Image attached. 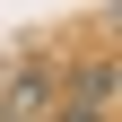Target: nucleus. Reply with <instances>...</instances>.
<instances>
[{
  "label": "nucleus",
  "instance_id": "1",
  "mask_svg": "<svg viewBox=\"0 0 122 122\" xmlns=\"http://www.w3.org/2000/svg\"><path fill=\"white\" fill-rule=\"evenodd\" d=\"M52 122H113V61H87L70 70V87H52Z\"/></svg>",
  "mask_w": 122,
  "mask_h": 122
},
{
  "label": "nucleus",
  "instance_id": "2",
  "mask_svg": "<svg viewBox=\"0 0 122 122\" xmlns=\"http://www.w3.org/2000/svg\"><path fill=\"white\" fill-rule=\"evenodd\" d=\"M0 122H52V79L44 70H18L9 96H0Z\"/></svg>",
  "mask_w": 122,
  "mask_h": 122
}]
</instances>
